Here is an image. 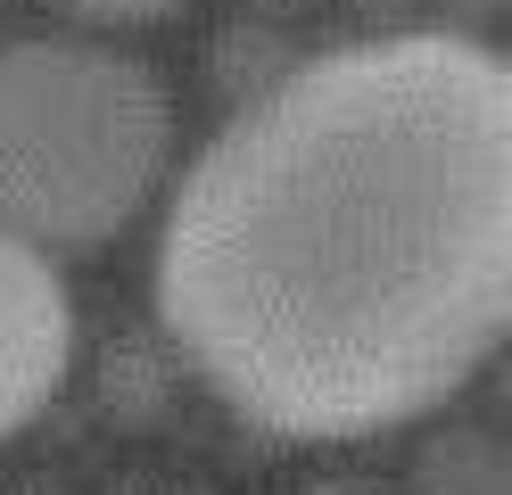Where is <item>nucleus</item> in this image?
I'll return each instance as SVG.
<instances>
[{
  "label": "nucleus",
  "mask_w": 512,
  "mask_h": 495,
  "mask_svg": "<svg viewBox=\"0 0 512 495\" xmlns=\"http://www.w3.org/2000/svg\"><path fill=\"white\" fill-rule=\"evenodd\" d=\"M67 17H83V25H116V33H133V25H166V17H182L190 0H58Z\"/></svg>",
  "instance_id": "nucleus-4"
},
{
  "label": "nucleus",
  "mask_w": 512,
  "mask_h": 495,
  "mask_svg": "<svg viewBox=\"0 0 512 495\" xmlns=\"http://www.w3.org/2000/svg\"><path fill=\"white\" fill-rule=\"evenodd\" d=\"M67 363H75L67 281L50 273V256L34 240H17L0 223V438L42 421V405L67 388Z\"/></svg>",
  "instance_id": "nucleus-3"
},
{
  "label": "nucleus",
  "mask_w": 512,
  "mask_h": 495,
  "mask_svg": "<svg viewBox=\"0 0 512 495\" xmlns=\"http://www.w3.org/2000/svg\"><path fill=\"white\" fill-rule=\"evenodd\" d=\"M323 495H372V487H323Z\"/></svg>",
  "instance_id": "nucleus-5"
},
{
  "label": "nucleus",
  "mask_w": 512,
  "mask_h": 495,
  "mask_svg": "<svg viewBox=\"0 0 512 495\" xmlns=\"http://www.w3.org/2000/svg\"><path fill=\"white\" fill-rule=\"evenodd\" d=\"M157 314L273 438H380L463 396L512 314V66L471 33L290 66L182 174Z\"/></svg>",
  "instance_id": "nucleus-1"
},
{
  "label": "nucleus",
  "mask_w": 512,
  "mask_h": 495,
  "mask_svg": "<svg viewBox=\"0 0 512 495\" xmlns=\"http://www.w3.org/2000/svg\"><path fill=\"white\" fill-rule=\"evenodd\" d=\"M174 99L141 58L34 33L0 50V223L34 248H108L149 207Z\"/></svg>",
  "instance_id": "nucleus-2"
}]
</instances>
